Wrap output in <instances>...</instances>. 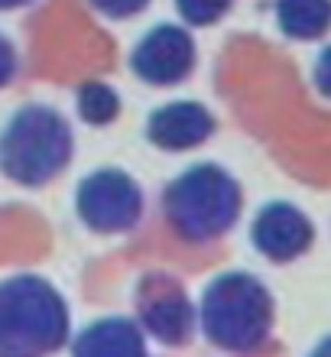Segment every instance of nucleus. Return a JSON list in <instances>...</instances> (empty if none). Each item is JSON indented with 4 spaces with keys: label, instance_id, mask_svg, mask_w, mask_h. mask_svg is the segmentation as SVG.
<instances>
[{
    "label": "nucleus",
    "instance_id": "nucleus-13",
    "mask_svg": "<svg viewBox=\"0 0 331 357\" xmlns=\"http://www.w3.org/2000/svg\"><path fill=\"white\" fill-rule=\"evenodd\" d=\"M231 3L234 0H176V10L192 26H211L231 10Z\"/></svg>",
    "mask_w": 331,
    "mask_h": 357
},
{
    "label": "nucleus",
    "instance_id": "nucleus-8",
    "mask_svg": "<svg viewBox=\"0 0 331 357\" xmlns=\"http://www.w3.org/2000/svg\"><path fill=\"white\" fill-rule=\"evenodd\" d=\"M250 241L266 260L273 264H293L315 244V227L305 211L289 202H270L260 208L250 227Z\"/></svg>",
    "mask_w": 331,
    "mask_h": 357
},
{
    "label": "nucleus",
    "instance_id": "nucleus-14",
    "mask_svg": "<svg viewBox=\"0 0 331 357\" xmlns=\"http://www.w3.org/2000/svg\"><path fill=\"white\" fill-rule=\"evenodd\" d=\"M150 0H91V7L98 13H105L111 20H127V17H137Z\"/></svg>",
    "mask_w": 331,
    "mask_h": 357
},
{
    "label": "nucleus",
    "instance_id": "nucleus-2",
    "mask_svg": "<svg viewBox=\"0 0 331 357\" xmlns=\"http://www.w3.org/2000/svg\"><path fill=\"white\" fill-rule=\"evenodd\" d=\"M244 195L237 178L215 162H199L176 176L162 192V215L189 244H211L237 225Z\"/></svg>",
    "mask_w": 331,
    "mask_h": 357
},
{
    "label": "nucleus",
    "instance_id": "nucleus-7",
    "mask_svg": "<svg viewBox=\"0 0 331 357\" xmlns=\"http://www.w3.org/2000/svg\"><path fill=\"white\" fill-rule=\"evenodd\" d=\"M140 325L162 344H185L195 328V309L182 286L169 276H150L137 296Z\"/></svg>",
    "mask_w": 331,
    "mask_h": 357
},
{
    "label": "nucleus",
    "instance_id": "nucleus-1",
    "mask_svg": "<svg viewBox=\"0 0 331 357\" xmlns=\"http://www.w3.org/2000/svg\"><path fill=\"white\" fill-rule=\"evenodd\" d=\"M276 319L273 296L254 273H221L201 292L199 321L205 338L227 354H250L270 341Z\"/></svg>",
    "mask_w": 331,
    "mask_h": 357
},
{
    "label": "nucleus",
    "instance_id": "nucleus-5",
    "mask_svg": "<svg viewBox=\"0 0 331 357\" xmlns=\"http://www.w3.org/2000/svg\"><path fill=\"white\" fill-rule=\"evenodd\" d=\"M78 218L98 234H121L137 227L143 215V192L123 169H98L82 178L75 195Z\"/></svg>",
    "mask_w": 331,
    "mask_h": 357
},
{
    "label": "nucleus",
    "instance_id": "nucleus-9",
    "mask_svg": "<svg viewBox=\"0 0 331 357\" xmlns=\"http://www.w3.org/2000/svg\"><path fill=\"white\" fill-rule=\"evenodd\" d=\"M215 133V117L205 104H166L146 121V140L160 150H192Z\"/></svg>",
    "mask_w": 331,
    "mask_h": 357
},
{
    "label": "nucleus",
    "instance_id": "nucleus-3",
    "mask_svg": "<svg viewBox=\"0 0 331 357\" xmlns=\"http://www.w3.org/2000/svg\"><path fill=\"white\" fill-rule=\"evenodd\" d=\"M68 341V305L43 276L0 282V357H49Z\"/></svg>",
    "mask_w": 331,
    "mask_h": 357
},
{
    "label": "nucleus",
    "instance_id": "nucleus-4",
    "mask_svg": "<svg viewBox=\"0 0 331 357\" xmlns=\"http://www.w3.org/2000/svg\"><path fill=\"white\" fill-rule=\"evenodd\" d=\"M72 127L56 107L26 104L0 133V172L17 185L39 188L72 162Z\"/></svg>",
    "mask_w": 331,
    "mask_h": 357
},
{
    "label": "nucleus",
    "instance_id": "nucleus-11",
    "mask_svg": "<svg viewBox=\"0 0 331 357\" xmlns=\"http://www.w3.org/2000/svg\"><path fill=\"white\" fill-rule=\"evenodd\" d=\"M276 23L289 39H318L331 26V0H276Z\"/></svg>",
    "mask_w": 331,
    "mask_h": 357
},
{
    "label": "nucleus",
    "instance_id": "nucleus-10",
    "mask_svg": "<svg viewBox=\"0 0 331 357\" xmlns=\"http://www.w3.org/2000/svg\"><path fill=\"white\" fill-rule=\"evenodd\" d=\"M72 357H150L146 338L130 319H98L78 331Z\"/></svg>",
    "mask_w": 331,
    "mask_h": 357
},
{
    "label": "nucleus",
    "instance_id": "nucleus-18",
    "mask_svg": "<svg viewBox=\"0 0 331 357\" xmlns=\"http://www.w3.org/2000/svg\"><path fill=\"white\" fill-rule=\"evenodd\" d=\"M33 0H0V10H17V7H26Z\"/></svg>",
    "mask_w": 331,
    "mask_h": 357
},
{
    "label": "nucleus",
    "instance_id": "nucleus-15",
    "mask_svg": "<svg viewBox=\"0 0 331 357\" xmlns=\"http://www.w3.org/2000/svg\"><path fill=\"white\" fill-rule=\"evenodd\" d=\"M315 88L331 101V46L322 49V56L315 59Z\"/></svg>",
    "mask_w": 331,
    "mask_h": 357
},
{
    "label": "nucleus",
    "instance_id": "nucleus-12",
    "mask_svg": "<svg viewBox=\"0 0 331 357\" xmlns=\"http://www.w3.org/2000/svg\"><path fill=\"white\" fill-rule=\"evenodd\" d=\"M117 111H121V98H117V91L111 85L85 82L78 88V114H82V121L105 127V123H111L117 117Z\"/></svg>",
    "mask_w": 331,
    "mask_h": 357
},
{
    "label": "nucleus",
    "instance_id": "nucleus-6",
    "mask_svg": "<svg viewBox=\"0 0 331 357\" xmlns=\"http://www.w3.org/2000/svg\"><path fill=\"white\" fill-rule=\"evenodd\" d=\"M130 68L140 82L160 88L189 78V72L195 68V43H192L189 29L172 26V23L150 29L133 49Z\"/></svg>",
    "mask_w": 331,
    "mask_h": 357
},
{
    "label": "nucleus",
    "instance_id": "nucleus-16",
    "mask_svg": "<svg viewBox=\"0 0 331 357\" xmlns=\"http://www.w3.org/2000/svg\"><path fill=\"white\" fill-rule=\"evenodd\" d=\"M13 72H17V52H13L7 36H0V88L13 78Z\"/></svg>",
    "mask_w": 331,
    "mask_h": 357
},
{
    "label": "nucleus",
    "instance_id": "nucleus-17",
    "mask_svg": "<svg viewBox=\"0 0 331 357\" xmlns=\"http://www.w3.org/2000/svg\"><path fill=\"white\" fill-rule=\"evenodd\" d=\"M309 357H331V335H325V338L312 348V354Z\"/></svg>",
    "mask_w": 331,
    "mask_h": 357
}]
</instances>
